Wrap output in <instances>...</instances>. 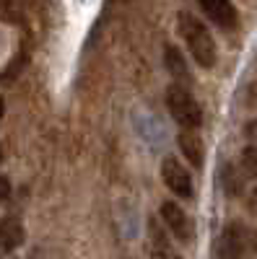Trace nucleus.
Returning a JSON list of instances; mask_svg holds the SVG:
<instances>
[{
	"label": "nucleus",
	"instance_id": "obj_14",
	"mask_svg": "<svg viewBox=\"0 0 257 259\" xmlns=\"http://www.w3.org/2000/svg\"><path fill=\"white\" fill-rule=\"evenodd\" d=\"M252 207H254V210H257V187H254V189H252Z\"/></svg>",
	"mask_w": 257,
	"mask_h": 259
},
{
	"label": "nucleus",
	"instance_id": "obj_7",
	"mask_svg": "<svg viewBox=\"0 0 257 259\" xmlns=\"http://www.w3.org/2000/svg\"><path fill=\"white\" fill-rule=\"evenodd\" d=\"M177 145L182 150V156L190 161L192 168H203L205 163V145L200 140V135L195 133V130H185L182 127V133L177 135Z\"/></svg>",
	"mask_w": 257,
	"mask_h": 259
},
{
	"label": "nucleus",
	"instance_id": "obj_16",
	"mask_svg": "<svg viewBox=\"0 0 257 259\" xmlns=\"http://www.w3.org/2000/svg\"><path fill=\"white\" fill-rule=\"evenodd\" d=\"M0 158H3V153H0Z\"/></svg>",
	"mask_w": 257,
	"mask_h": 259
},
{
	"label": "nucleus",
	"instance_id": "obj_2",
	"mask_svg": "<svg viewBox=\"0 0 257 259\" xmlns=\"http://www.w3.org/2000/svg\"><path fill=\"white\" fill-rule=\"evenodd\" d=\"M166 109L171 114V119H174L179 127L185 130H198L203 124V106L198 104V99L190 94L187 85L182 83H171L166 89Z\"/></svg>",
	"mask_w": 257,
	"mask_h": 259
},
{
	"label": "nucleus",
	"instance_id": "obj_5",
	"mask_svg": "<svg viewBox=\"0 0 257 259\" xmlns=\"http://www.w3.org/2000/svg\"><path fill=\"white\" fill-rule=\"evenodd\" d=\"M198 6L203 8V13H205L218 29H224V31L237 29L239 13H237V8H234L231 0H198Z\"/></svg>",
	"mask_w": 257,
	"mask_h": 259
},
{
	"label": "nucleus",
	"instance_id": "obj_11",
	"mask_svg": "<svg viewBox=\"0 0 257 259\" xmlns=\"http://www.w3.org/2000/svg\"><path fill=\"white\" fill-rule=\"evenodd\" d=\"M221 182H224L226 194L237 197V194L242 192V187H244V174H242V171H237L231 163H226V166H221Z\"/></svg>",
	"mask_w": 257,
	"mask_h": 259
},
{
	"label": "nucleus",
	"instance_id": "obj_10",
	"mask_svg": "<svg viewBox=\"0 0 257 259\" xmlns=\"http://www.w3.org/2000/svg\"><path fill=\"white\" fill-rule=\"evenodd\" d=\"M24 239H26L24 226H21L16 218L0 221V256H6L13 249H18L21 244H24Z\"/></svg>",
	"mask_w": 257,
	"mask_h": 259
},
{
	"label": "nucleus",
	"instance_id": "obj_4",
	"mask_svg": "<svg viewBox=\"0 0 257 259\" xmlns=\"http://www.w3.org/2000/svg\"><path fill=\"white\" fill-rule=\"evenodd\" d=\"M161 221L166 223V228L174 233V239L177 241H182V244H192V239H195V226H192V221H190V215L177 205V202H171V200H166V202H161Z\"/></svg>",
	"mask_w": 257,
	"mask_h": 259
},
{
	"label": "nucleus",
	"instance_id": "obj_9",
	"mask_svg": "<svg viewBox=\"0 0 257 259\" xmlns=\"http://www.w3.org/2000/svg\"><path fill=\"white\" fill-rule=\"evenodd\" d=\"M148 251H151L154 259H182L174 251V246L169 244V239H166V233L161 231L159 221H154V218L148 221Z\"/></svg>",
	"mask_w": 257,
	"mask_h": 259
},
{
	"label": "nucleus",
	"instance_id": "obj_6",
	"mask_svg": "<svg viewBox=\"0 0 257 259\" xmlns=\"http://www.w3.org/2000/svg\"><path fill=\"white\" fill-rule=\"evenodd\" d=\"M244 251V231L239 223H231L221 231L216 241V259H239Z\"/></svg>",
	"mask_w": 257,
	"mask_h": 259
},
{
	"label": "nucleus",
	"instance_id": "obj_1",
	"mask_svg": "<svg viewBox=\"0 0 257 259\" xmlns=\"http://www.w3.org/2000/svg\"><path fill=\"white\" fill-rule=\"evenodd\" d=\"M177 31L182 36V41L187 45L192 60H195L203 70H210L216 65V41H213L208 26L203 24L200 18H195L190 11H182L177 16Z\"/></svg>",
	"mask_w": 257,
	"mask_h": 259
},
{
	"label": "nucleus",
	"instance_id": "obj_15",
	"mask_svg": "<svg viewBox=\"0 0 257 259\" xmlns=\"http://www.w3.org/2000/svg\"><path fill=\"white\" fill-rule=\"evenodd\" d=\"M3 114H6V101L0 99V119H3Z\"/></svg>",
	"mask_w": 257,
	"mask_h": 259
},
{
	"label": "nucleus",
	"instance_id": "obj_13",
	"mask_svg": "<svg viewBox=\"0 0 257 259\" xmlns=\"http://www.w3.org/2000/svg\"><path fill=\"white\" fill-rule=\"evenodd\" d=\"M8 194H11V182L6 177H0V205L8 200Z\"/></svg>",
	"mask_w": 257,
	"mask_h": 259
},
{
	"label": "nucleus",
	"instance_id": "obj_3",
	"mask_svg": "<svg viewBox=\"0 0 257 259\" xmlns=\"http://www.w3.org/2000/svg\"><path fill=\"white\" fill-rule=\"evenodd\" d=\"M161 179H164V184L174 192L177 197H182V200H190L192 194H195L190 171H187L174 156H166V158L161 161Z\"/></svg>",
	"mask_w": 257,
	"mask_h": 259
},
{
	"label": "nucleus",
	"instance_id": "obj_12",
	"mask_svg": "<svg viewBox=\"0 0 257 259\" xmlns=\"http://www.w3.org/2000/svg\"><path fill=\"white\" fill-rule=\"evenodd\" d=\"M239 168L244 179H257V145H247L239 156Z\"/></svg>",
	"mask_w": 257,
	"mask_h": 259
},
{
	"label": "nucleus",
	"instance_id": "obj_8",
	"mask_svg": "<svg viewBox=\"0 0 257 259\" xmlns=\"http://www.w3.org/2000/svg\"><path fill=\"white\" fill-rule=\"evenodd\" d=\"M164 65H166L169 75L174 78L177 83L192 85V73H190L187 60H185V55H182V50H179L177 45H166V47H164Z\"/></svg>",
	"mask_w": 257,
	"mask_h": 259
}]
</instances>
